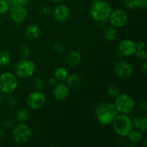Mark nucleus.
Instances as JSON below:
<instances>
[{"mask_svg": "<svg viewBox=\"0 0 147 147\" xmlns=\"http://www.w3.org/2000/svg\"><path fill=\"white\" fill-rule=\"evenodd\" d=\"M95 113L98 121L103 126L111 124L113 119L118 115L114 104L111 103H100L96 107Z\"/></svg>", "mask_w": 147, "mask_h": 147, "instance_id": "1", "label": "nucleus"}, {"mask_svg": "<svg viewBox=\"0 0 147 147\" xmlns=\"http://www.w3.org/2000/svg\"><path fill=\"white\" fill-rule=\"evenodd\" d=\"M111 7L109 3L104 1H95L90 8V15L96 21H106L111 12Z\"/></svg>", "mask_w": 147, "mask_h": 147, "instance_id": "2", "label": "nucleus"}, {"mask_svg": "<svg viewBox=\"0 0 147 147\" xmlns=\"http://www.w3.org/2000/svg\"><path fill=\"white\" fill-rule=\"evenodd\" d=\"M112 123L115 132L123 137L127 136L133 129L132 121L126 114L117 115Z\"/></svg>", "mask_w": 147, "mask_h": 147, "instance_id": "3", "label": "nucleus"}, {"mask_svg": "<svg viewBox=\"0 0 147 147\" xmlns=\"http://www.w3.org/2000/svg\"><path fill=\"white\" fill-rule=\"evenodd\" d=\"M113 104L118 112L126 115L131 113L135 106L133 98L127 93H119L116 97Z\"/></svg>", "mask_w": 147, "mask_h": 147, "instance_id": "4", "label": "nucleus"}, {"mask_svg": "<svg viewBox=\"0 0 147 147\" xmlns=\"http://www.w3.org/2000/svg\"><path fill=\"white\" fill-rule=\"evenodd\" d=\"M18 80L15 75L6 72L0 76V91L4 93H13L17 89Z\"/></svg>", "mask_w": 147, "mask_h": 147, "instance_id": "5", "label": "nucleus"}, {"mask_svg": "<svg viewBox=\"0 0 147 147\" xmlns=\"http://www.w3.org/2000/svg\"><path fill=\"white\" fill-rule=\"evenodd\" d=\"M35 70V64L32 60L24 59L19 62L15 67L17 77L22 79H27L31 77Z\"/></svg>", "mask_w": 147, "mask_h": 147, "instance_id": "6", "label": "nucleus"}, {"mask_svg": "<svg viewBox=\"0 0 147 147\" xmlns=\"http://www.w3.org/2000/svg\"><path fill=\"white\" fill-rule=\"evenodd\" d=\"M31 129L25 123H20L15 126L12 131L13 139L17 144H25L32 137Z\"/></svg>", "mask_w": 147, "mask_h": 147, "instance_id": "7", "label": "nucleus"}, {"mask_svg": "<svg viewBox=\"0 0 147 147\" xmlns=\"http://www.w3.org/2000/svg\"><path fill=\"white\" fill-rule=\"evenodd\" d=\"M45 95L39 90L32 92L27 98V106L33 110H39L42 109L45 104Z\"/></svg>", "mask_w": 147, "mask_h": 147, "instance_id": "8", "label": "nucleus"}, {"mask_svg": "<svg viewBox=\"0 0 147 147\" xmlns=\"http://www.w3.org/2000/svg\"><path fill=\"white\" fill-rule=\"evenodd\" d=\"M109 22L113 27H123L128 22V15L122 9H116L111 12L109 17Z\"/></svg>", "mask_w": 147, "mask_h": 147, "instance_id": "9", "label": "nucleus"}, {"mask_svg": "<svg viewBox=\"0 0 147 147\" xmlns=\"http://www.w3.org/2000/svg\"><path fill=\"white\" fill-rule=\"evenodd\" d=\"M9 14L11 20L16 23H22L27 17V11L25 7L14 4L9 9Z\"/></svg>", "mask_w": 147, "mask_h": 147, "instance_id": "10", "label": "nucleus"}, {"mask_svg": "<svg viewBox=\"0 0 147 147\" xmlns=\"http://www.w3.org/2000/svg\"><path fill=\"white\" fill-rule=\"evenodd\" d=\"M114 72L116 75L122 78L131 77L134 73V69L130 63L126 61H119L115 64Z\"/></svg>", "mask_w": 147, "mask_h": 147, "instance_id": "11", "label": "nucleus"}, {"mask_svg": "<svg viewBox=\"0 0 147 147\" xmlns=\"http://www.w3.org/2000/svg\"><path fill=\"white\" fill-rule=\"evenodd\" d=\"M118 50L122 55L126 57L134 55L136 51V43L130 40H122L119 44Z\"/></svg>", "mask_w": 147, "mask_h": 147, "instance_id": "12", "label": "nucleus"}, {"mask_svg": "<svg viewBox=\"0 0 147 147\" xmlns=\"http://www.w3.org/2000/svg\"><path fill=\"white\" fill-rule=\"evenodd\" d=\"M53 16L59 22H65L70 17V9L64 4H59L53 10Z\"/></svg>", "mask_w": 147, "mask_h": 147, "instance_id": "13", "label": "nucleus"}, {"mask_svg": "<svg viewBox=\"0 0 147 147\" xmlns=\"http://www.w3.org/2000/svg\"><path fill=\"white\" fill-rule=\"evenodd\" d=\"M53 94L56 100H65V99L67 98L69 95L68 86L61 83H57L53 88Z\"/></svg>", "mask_w": 147, "mask_h": 147, "instance_id": "14", "label": "nucleus"}, {"mask_svg": "<svg viewBox=\"0 0 147 147\" xmlns=\"http://www.w3.org/2000/svg\"><path fill=\"white\" fill-rule=\"evenodd\" d=\"M81 55L75 50H70L65 55L66 63L70 65H77L81 62Z\"/></svg>", "mask_w": 147, "mask_h": 147, "instance_id": "15", "label": "nucleus"}, {"mask_svg": "<svg viewBox=\"0 0 147 147\" xmlns=\"http://www.w3.org/2000/svg\"><path fill=\"white\" fill-rule=\"evenodd\" d=\"M25 34L30 40H35L40 34V27L37 24H31L26 29Z\"/></svg>", "mask_w": 147, "mask_h": 147, "instance_id": "16", "label": "nucleus"}, {"mask_svg": "<svg viewBox=\"0 0 147 147\" xmlns=\"http://www.w3.org/2000/svg\"><path fill=\"white\" fill-rule=\"evenodd\" d=\"M66 80H67V86L71 88H76L81 85V78L77 74H72L67 76Z\"/></svg>", "mask_w": 147, "mask_h": 147, "instance_id": "17", "label": "nucleus"}, {"mask_svg": "<svg viewBox=\"0 0 147 147\" xmlns=\"http://www.w3.org/2000/svg\"><path fill=\"white\" fill-rule=\"evenodd\" d=\"M132 126L140 131H146L147 129V118L141 117L134 119L132 121Z\"/></svg>", "mask_w": 147, "mask_h": 147, "instance_id": "18", "label": "nucleus"}, {"mask_svg": "<svg viewBox=\"0 0 147 147\" xmlns=\"http://www.w3.org/2000/svg\"><path fill=\"white\" fill-rule=\"evenodd\" d=\"M68 76V72L65 67H58L55 72V78L57 81H64Z\"/></svg>", "mask_w": 147, "mask_h": 147, "instance_id": "19", "label": "nucleus"}, {"mask_svg": "<svg viewBox=\"0 0 147 147\" xmlns=\"http://www.w3.org/2000/svg\"><path fill=\"white\" fill-rule=\"evenodd\" d=\"M29 117V111L25 108H21L18 109L15 113V118L18 121L22 122L27 120Z\"/></svg>", "mask_w": 147, "mask_h": 147, "instance_id": "20", "label": "nucleus"}, {"mask_svg": "<svg viewBox=\"0 0 147 147\" xmlns=\"http://www.w3.org/2000/svg\"><path fill=\"white\" fill-rule=\"evenodd\" d=\"M11 55L9 52L3 51L0 53V67H4L9 64Z\"/></svg>", "mask_w": 147, "mask_h": 147, "instance_id": "21", "label": "nucleus"}, {"mask_svg": "<svg viewBox=\"0 0 147 147\" xmlns=\"http://www.w3.org/2000/svg\"><path fill=\"white\" fill-rule=\"evenodd\" d=\"M128 138L129 140L133 143H138V142H141L142 139V131H131L130 133L128 134Z\"/></svg>", "mask_w": 147, "mask_h": 147, "instance_id": "22", "label": "nucleus"}, {"mask_svg": "<svg viewBox=\"0 0 147 147\" xmlns=\"http://www.w3.org/2000/svg\"><path fill=\"white\" fill-rule=\"evenodd\" d=\"M116 31L113 27H109L105 30L104 37L109 41H112L116 37Z\"/></svg>", "mask_w": 147, "mask_h": 147, "instance_id": "23", "label": "nucleus"}, {"mask_svg": "<svg viewBox=\"0 0 147 147\" xmlns=\"http://www.w3.org/2000/svg\"><path fill=\"white\" fill-rule=\"evenodd\" d=\"M107 92L109 95L111 97L116 98L120 93L119 88L113 84H110L107 88Z\"/></svg>", "mask_w": 147, "mask_h": 147, "instance_id": "24", "label": "nucleus"}, {"mask_svg": "<svg viewBox=\"0 0 147 147\" xmlns=\"http://www.w3.org/2000/svg\"><path fill=\"white\" fill-rule=\"evenodd\" d=\"M17 98L14 94H12V93H7V96L6 97V103L8 106H14L17 103Z\"/></svg>", "mask_w": 147, "mask_h": 147, "instance_id": "25", "label": "nucleus"}, {"mask_svg": "<svg viewBox=\"0 0 147 147\" xmlns=\"http://www.w3.org/2000/svg\"><path fill=\"white\" fill-rule=\"evenodd\" d=\"M9 10V4L5 0H0V14H4Z\"/></svg>", "mask_w": 147, "mask_h": 147, "instance_id": "26", "label": "nucleus"}, {"mask_svg": "<svg viewBox=\"0 0 147 147\" xmlns=\"http://www.w3.org/2000/svg\"><path fill=\"white\" fill-rule=\"evenodd\" d=\"M126 7L129 9H134L137 8L139 0H123Z\"/></svg>", "mask_w": 147, "mask_h": 147, "instance_id": "27", "label": "nucleus"}, {"mask_svg": "<svg viewBox=\"0 0 147 147\" xmlns=\"http://www.w3.org/2000/svg\"><path fill=\"white\" fill-rule=\"evenodd\" d=\"M33 86L37 90L42 89L43 86H44V82H43L42 79L40 78H36L33 81Z\"/></svg>", "mask_w": 147, "mask_h": 147, "instance_id": "28", "label": "nucleus"}, {"mask_svg": "<svg viewBox=\"0 0 147 147\" xmlns=\"http://www.w3.org/2000/svg\"><path fill=\"white\" fill-rule=\"evenodd\" d=\"M20 53L23 57H27L30 54V48L27 45H22L20 49Z\"/></svg>", "mask_w": 147, "mask_h": 147, "instance_id": "29", "label": "nucleus"}, {"mask_svg": "<svg viewBox=\"0 0 147 147\" xmlns=\"http://www.w3.org/2000/svg\"><path fill=\"white\" fill-rule=\"evenodd\" d=\"M136 57L140 60H146L147 57L146 52L144 50H136L135 54Z\"/></svg>", "mask_w": 147, "mask_h": 147, "instance_id": "30", "label": "nucleus"}, {"mask_svg": "<svg viewBox=\"0 0 147 147\" xmlns=\"http://www.w3.org/2000/svg\"><path fill=\"white\" fill-rule=\"evenodd\" d=\"M54 49L55 52H57L58 53H61L64 51L65 46L63 43L57 42L54 45Z\"/></svg>", "mask_w": 147, "mask_h": 147, "instance_id": "31", "label": "nucleus"}, {"mask_svg": "<svg viewBox=\"0 0 147 147\" xmlns=\"http://www.w3.org/2000/svg\"><path fill=\"white\" fill-rule=\"evenodd\" d=\"M147 7V0H139L138 1L137 8H140L142 9H144Z\"/></svg>", "mask_w": 147, "mask_h": 147, "instance_id": "32", "label": "nucleus"}, {"mask_svg": "<svg viewBox=\"0 0 147 147\" xmlns=\"http://www.w3.org/2000/svg\"><path fill=\"white\" fill-rule=\"evenodd\" d=\"M4 126L7 129H11L14 126V122H13V121L11 119H7V120L4 121Z\"/></svg>", "mask_w": 147, "mask_h": 147, "instance_id": "33", "label": "nucleus"}, {"mask_svg": "<svg viewBox=\"0 0 147 147\" xmlns=\"http://www.w3.org/2000/svg\"><path fill=\"white\" fill-rule=\"evenodd\" d=\"M136 50H144L145 48V42L143 41L138 42L136 44Z\"/></svg>", "mask_w": 147, "mask_h": 147, "instance_id": "34", "label": "nucleus"}, {"mask_svg": "<svg viewBox=\"0 0 147 147\" xmlns=\"http://www.w3.org/2000/svg\"><path fill=\"white\" fill-rule=\"evenodd\" d=\"M139 106V109H140V110L144 111H146V109H147L146 102L145 101V100H142V101L140 102Z\"/></svg>", "mask_w": 147, "mask_h": 147, "instance_id": "35", "label": "nucleus"}, {"mask_svg": "<svg viewBox=\"0 0 147 147\" xmlns=\"http://www.w3.org/2000/svg\"><path fill=\"white\" fill-rule=\"evenodd\" d=\"M29 2V0H17L16 1V4H19L20 6H23V7H25Z\"/></svg>", "mask_w": 147, "mask_h": 147, "instance_id": "36", "label": "nucleus"}, {"mask_svg": "<svg viewBox=\"0 0 147 147\" xmlns=\"http://www.w3.org/2000/svg\"><path fill=\"white\" fill-rule=\"evenodd\" d=\"M41 11H42V13L44 14H49L50 13V9L49 8V7H46V6H45V7H42L41 8Z\"/></svg>", "mask_w": 147, "mask_h": 147, "instance_id": "37", "label": "nucleus"}, {"mask_svg": "<svg viewBox=\"0 0 147 147\" xmlns=\"http://www.w3.org/2000/svg\"><path fill=\"white\" fill-rule=\"evenodd\" d=\"M49 83H50L51 86H55L56 84L57 83V80H56V78L55 77H53V78H50V79H49Z\"/></svg>", "mask_w": 147, "mask_h": 147, "instance_id": "38", "label": "nucleus"}, {"mask_svg": "<svg viewBox=\"0 0 147 147\" xmlns=\"http://www.w3.org/2000/svg\"><path fill=\"white\" fill-rule=\"evenodd\" d=\"M142 70L144 71V73H146V72H147V63H144L143 65H142Z\"/></svg>", "mask_w": 147, "mask_h": 147, "instance_id": "39", "label": "nucleus"}, {"mask_svg": "<svg viewBox=\"0 0 147 147\" xmlns=\"http://www.w3.org/2000/svg\"><path fill=\"white\" fill-rule=\"evenodd\" d=\"M6 1H7V3H8L9 5H13V4H16V1H17V0H5Z\"/></svg>", "mask_w": 147, "mask_h": 147, "instance_id": "40", "label": "nucleus"}, {"mask_svg": "<svg viewBox=\"0 0 147 147\" xmlns=\"http://www.w3.org/2000/svg\"><path fill=\"white\" fill-rule=\"evenodd\" d=\"M4 132H3L2 131L0 130V140H1V139H4Z\"/></svg>", "mask_w": 147, "mask_h": 147, "instance_id": "41", "label": "nucleus"}, {"mask_svg": "<svg viewBox=\"0 0 147 147\" xmlns=\"http://www.w3.org/2000/svg\"><path fill=\"white\" fill-rule=\"evenodd\" d=\"M3 100V96L1 93H0V103H1V101Z\"/></svg>", "mask_w": 147, "mask_h": 147, "instance_id": "42", "label": "nucleus"}, {"mask_svg": "<svg viewBox=\"0 0 147 147\" xmlns=\"http://www.w3.org/2000/svg\"><path fill=\"white\" fill-rule=\"evenodd\" d=\"M54 1H55V2H60V1H62V0H53Z\"/></svg>", "mask_w": 147, "mask_h": 147, "instance_id": "43", "label": "nucleus"}, {"mask_svg": "<svg viewBox=\"0 0 147 147\" xmlns=\"http://www.w3.org/2000/svg\"><path fill=\"white\" fill-rule=\"evenodd\" d=\"M92 1H93V2H95V1H99V0H92Z\"/></svg>", "mask_w": 147, "mask_h": 147, "instance_id": "44", "label": "nucleus"}]
</instances>
